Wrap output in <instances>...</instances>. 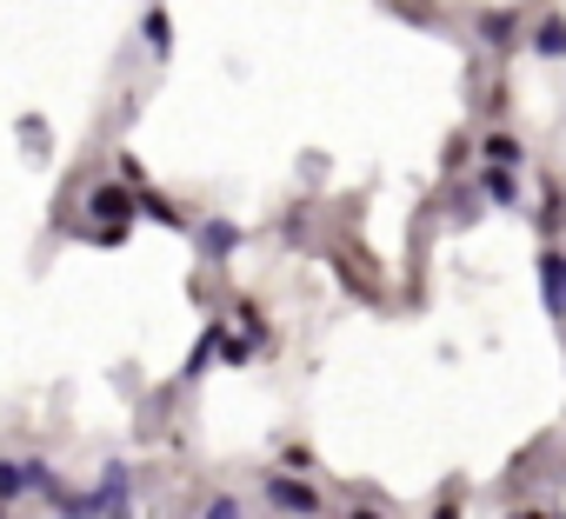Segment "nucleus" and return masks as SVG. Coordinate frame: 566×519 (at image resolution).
Returning <instances> with one entry per match:
<instances>
[{"label": "nucleus", "instance_id": "obj_1", "mask_svg": "<svg viewBox=\"0 0 566 519\" xmlns=\"http://www.w3.org/2000/svg\"><path fill=\"white\" fill-rule=\"evenodd\" d=\"M266 492H273V506H280V512H301V519L314 512V492H307V486H294V479H266Z\"/></svg>", "mask_w": 566, "mask_h": 519}, {"label": "nucleus", "instance_id": "obj_2", "mask_svg": "<svg viewBox=\"0 0 566 519\" xmlns=\"http://www.w3.org/2000/svg\"><path fill=\"white\" fill-rule=\"evenodd\" d=\"M34 473H41V466H8V459H0V499H14Z\"/></svg>", "mask_w": 566, "mask_h": 519}, {"label": "nucleus", "instance_id": "obj_4", "mask_svg": "<svg viewBox=\"0 0 566 519\" xmlns=\"http://www.w3.org/2000/svg\"><path fill=\"white\" fill-rule=\"evenodd\" d=\"M347 519H380V512H347Z\"/></svg>", "mask_w": 566, "mask_h": 519}, {"label": "nucleus", "instance_id": "obj_3", "mask_svg": "<svg viewBox=\"0 0 566 519\" xmlns=\"http://www.w3.org/2000/svg\"><path fill=\"white\" fill-rule=\"evenodd\" d=\"M207 519H240V506H233V499H213V506H207Z\"/></svg>", "mask_w": 566, "mask_h": 519}]
</instances>
